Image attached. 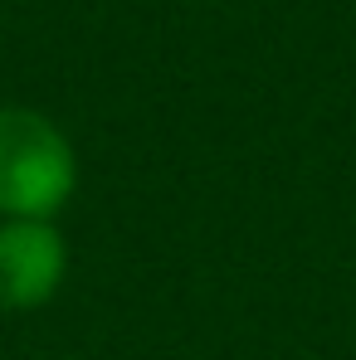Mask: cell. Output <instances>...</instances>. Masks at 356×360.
I'll return each mask as SVG.
<instances>
[{
  "label": "cell",
  "instance_id": "cell-2",
  "mask_svg": "<svg viewBox=\"0 0 356 360\" xmlns=\"http://www.w3.org/2000/svg\"><path fill=\"white\" fill-rule=\"evenodd\" d=\"M68 248L44 219H5L0 224V307L35 311L59 292Z\"/></svg>",
  "mask_w": 356,
  "mask_h": 360
},
{
  "label": "cell",
  "instance_id": "cell-1",
  "mask_svg": "<svg viewBox=\"0 0 356 360\" xmlns=\"http://www.w3.org/2000/svg\"><path fill=\"white\" fill-rule=\"evenodd\" d=\"M78 185V161L59 127L30 108H0V214L54 219Z\"/></svg>",
  "mask_w": 356,
  "mask_h": 360
}]
</instances>
